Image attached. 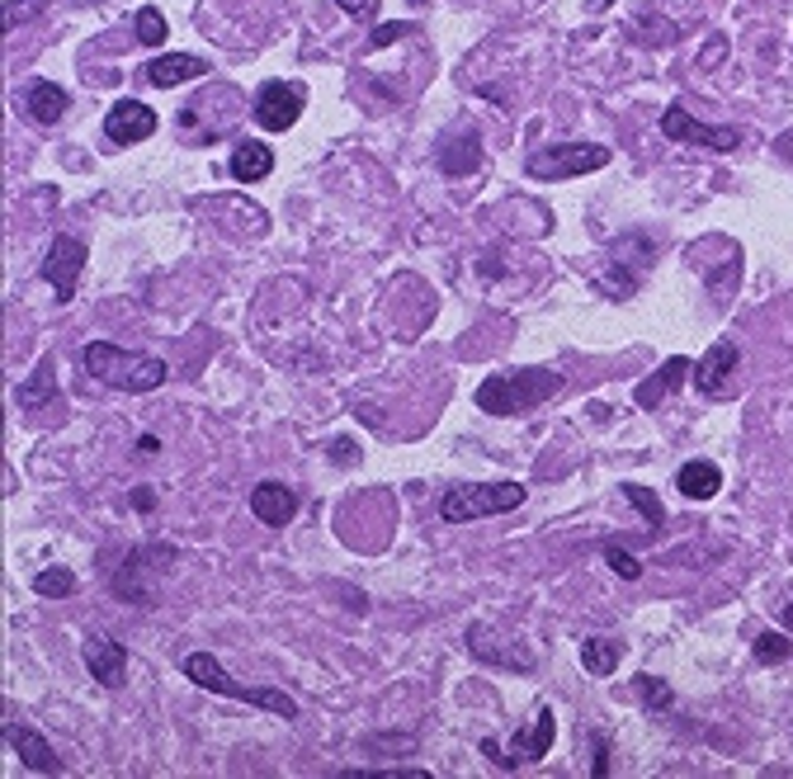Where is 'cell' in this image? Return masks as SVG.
I'll return each instance as SVG.
<instances>
[{
    "label": "cell",
    "instance_id": "1",
    "mask_svg": "<svg viewBox=\"0 0 793 779\" xmlns=\"http://www.w3.org/2000/svg\"><path fill=\"white\" fill-rule=\"evenodd\" d=\"M81 364L90 378H100L104 388L114 392H156L170 378V364L156 355H133V349H119L109 341H90L81 349Z\"/></svg>",
    "mask_w": 793,
    "mask_h": 779
},
{
    "label": "cell",
    "instance_id": "2",
    "mask_svg": "<svg viewBox=\"0 0 793 779\" xmlns=\"http://www.w3.org/2000/svg\"><path fill=\"white\" fill-rule=\"evenodd\" d=\"M562 388L558 369H520V374H491L478 383V407L487 416H525V411L544 407L552 392Z\"/></svg>",
    "mask_w": 793,
    "mask_h": 779
},
{
    "label": "cell",
    "instance_id": "3",
    "mask_svg": "<svg viewBox=\"0 0 793 779\" xmlns=\"http://www.w3.org/2000/svg\"><path fill=\"white\" fill-rule=\"evenodd\" d=\"M185 676L194 680L199 690H213L222 699H242V704H256L265 713H275V719L283 723H293L298 719V699L293 694H283L275 686H242V680H232L227 671H222V661L213 657V652H189L185 657Z\"/></svg>",
    "mask_w": 793,
    "mask_h": 779
},
{
    "label": "cell",
    "instance_id": "4",
    "mask_svg": "<svg viewBox=\"0 0 793 779\" xmlns=\"http://www.w3.org/2000/svg\"><path fill=\"white\" fill-rule=\"evenodd\" d=\"M529 491L520 482H472V487H454L439 501V520L444 524H472V520H491V515H511L525 505Z\"/></svg>",
    "mask_w": 793,
    "mask_h": 779
},
{
    "label": "cell",
    "instance_id": "5",
    "mask_svg": "<svg viewBox=\"0 0 793 779\" xmlns=\"http://www.w3.org/2000/svg\"><path fill=\"white\" fill-rule=\"evenodd\" d=\"M610 166V147L600 142H562V147H538L525 170L534 180H577V175H591V170H605Z\"/></svg>",
    "mask_w": 793,
    "mask_h": 779
},
{
    "label": "cell",
    "instance_id": "6",
    "mask_svg": "<svg viewBox=\"0 0 793 779\" xmlns=\"http://www.w3.org/2000/svg\"><path fill=\"white\" fill-rule=\"evenodd\" d=\"M737 369H741V349L737 341H713L700 364H694V388L713 402H727V397H737L741 383H737Z\"/></svg>",
    "mask_w": 793,
    "mask_h": 779
},
{
    "label": "cell",
    "instance_id": "7",
    "mask_svg": "<svg viewBox=\"0 0 793 779\" xmlns=\"http://www.w3.org/2000/svg\"><path fill=\"white\" fill-rule=\"evenodd\" d=\"M303 104H308V90H303V86H293V81H265V86L256 90V100H250V119H256L265 133H283V129H293V123H298Z\"/></svg>",
    "mask_w": 793,
    "mask_h": 779
},
{
    "label": "cell",
    "instance_id": "8",
    "mask_svg": "<svg viewBox=\"0 0 793 779\" xmlns=\"http://www.w3.org/2000/svg\"><path fill=\"white\" fill-rule=\"evenodd\" d=\"M661 133L671 137V142H700V147L708 152H737L741 147V129H708V123H700L694 114H685V104H666V114H661Z\"/></svg>",
    "mask_w": 793,
    "mask_h": 779
},
{
    "label": "cell",
    "instance_id": "9",
    "mask_svg": "<svg viewBox=\"0 0 793 779\" xmlns=\"http://www.w3.org/2000/svg\"><path fill=\"white\" fill-rule=\"evenodd\" d=\"M86 260H90L86 242H76V236H53L47 260H43V279L57 289V303H71L76 298V283H81Z\"/></svg>",
    "mask_w": 793,
    "mask_h": 779
},
{
    "label": "cell",
    "instance_id": "10",
    "mask_svg": "<svg viewBox=\"0 0 793 779\" xmlns=\"http://www.w3.org/2000/svg\"><path fill=\"white\" fill-rule=\"evenodd\" d=\"M81 657H86L90 676L100 680L104 690H119L123 680H129V647H123L119 638H109V633H90L86 647H81Z\"/></svg>",
    "mask_w": 793,
    "mask_h": 779
},
{
    "label": "cell",
    "instance_id": "11",
    "mask_svg": "<svg viewBox=\"0 0 793 779\" xmlns=\"http://www.w3.org/2000/svg\"><path fill=\"white\" fill-rule=\"evenodd\" d=\"M152 133H156V114L142 100H119L104 114V137L114 147H133V142H147Z\"/></svg>",
    "mask_w": 793,
    "mask_h": 779
},
{
    "label": "cell",
    "instance_id": "12",
    "mask_svg": "<svg viewBox=\"0 0 793 779\" xmlns=\"http://www.w3.org/2000/svg\"><path fill=\"white\" fill-rule=\"evenodd\" d=\"M552 737H558V719H552V709L544 704L529 719V727H520V733L511 737V760L515 766H529V760H544L548 756V746Z\"/></svg>",
    "mask_w": 793,
    "mask_h": 779
},
{
    "label": "cell",
    "instance_id": "13",
    "mask_svg": "<svg viewBox=\"0 0 793 779\" xmlns=\"http://www.w3.org/2000/svg\"><path fill=\"white\" fill-rule=\"evenodd\" d=\"M5 742H10V752L24 760L29 770H38V775H62V760L57 752L47 746V737H38L34 727H20V723H5Z\"/></svg>",
    "mask_w": 793,
    "mask_h": 779
},
{
    "label": "cell",
    "instance_id": "14",
    "mask_svg": "<svg viewBox=\"0 0 793 779\" xmlns=\"http://www.w3.org/2000/svg\"><path fill=\"white\" fill-rule=\"evenodd\" d=\"M250 515H256L260 524H275V530H283V524L298 515V491L283 487V482H260L256 491H250Z\"/></svg>",
    "mask_w": 793,
    "mask_h": 779
},
{
    "label": "cell",
    "instance_id": "15",
    "mask_svg": "<svg viewBox=\"0 0 793 779\" xmlns=\"http://www.w3.org/2000/svg\"><path fill=\"white\" fill-rule=\"evenodd\" d=\"M194 76H209V62L203 57H189V53H170V57H156L142 67V81L156 86V90H170V86H185Z\"/></svg>",
    "mask_w": 793,
    "mask_h": 779
},
{
    "label": "cell",
    "instance_id": "16",
    "mask_svg": "<svg viewBox=\"0 0 793 779\" xmlns=\"http://www.w3.org/2000/svg\"><path fill=\"white\" fill-rule=\"evenodd\" d=\"M685 374H694V364H690L685 355H671V359H666L652 378H643L638 392H633V402H638L643 411H657V407L666 402V397H671V392L680 388V378H685Z\"/></svg>",
    "mask_w": 793,
    "mask_h": 779
},
{
    "label": "cell",
    "instance_id": "17",
    "mask_svg": "<svg viewBox=\"0 0 793 779\" xmlns=\"http://www.w3.org/2000/svg\"><path fill=\"white\" fill-rule=\"evenodd\" d=\"M675 491L685 501H713L723 491V468L708 464V458H690V464H680V472H675Z\"/></svg>",
    "mask_w": 793,
    "mask_h": 779
},
{
    "label": "cell",
    "instance_id": "18",
    "mask_svg": "<svg viewBox=\"0 0 793 779\" xmlns=\"http://www.w3.org/2000/svg\"><path fill=\"white\" fill-rule=\"evenodd\" d=\"M482 162V137L478 129H458L444 137V147H439V170L444 175H468V170H478Z\"/></svg>",
    "mask_w": 793,
    "mask_h": 779
},
{
    "label": "cell",
    "instance_id": "19",
    "mask_svg": "<svg viewBox=\"0 0 793 779\" xmlns=\"http://www.w3.org/2000/svg\"><path fill=\"white\" fill-rule=\"evenodd\" d=\"M53 369H57V359H53V355H43V359H38V369H34V378H24L20 392H14L20 411H43V407H53V402H57V378H53Z\"/></svg>",
    "mask_w": 793,
    "mask_h": 779
},
{
    "label": "cell",
    "instance_id": "20",
    "mask_svg": "<svg viewBox=\"0 0 793 779\" xmlns=\"http://www.w3.org/2000/svg\"><path fill=\"white\" fill-rule=\"evenodd\" d=\"M232 180H242V185H260L269 170H275V152L265 147V142H236V152H232Z\"/></svg>",
    "mask_w": 793,
    "mask_h": 779
},
{
    "label": "cell",
    "instance_id": "21",
    "mask_svg": "<svg viewBox=\"0 0 793 779\" xmlns=\"http://www.w3.org/2000/svg\"><path fill=\"white\" fill-rule=\"evenodd\" d=\"M67 104H71V94L62 90L57 81H34L24 94V109L34 114V123H43V129H53V123L67 114Z\"/></svg>",
    "mask_w": 793,
    "mask_h": 779
},
{
    "label": "cell",
    "instance_id": "22",
    "mask_svg": "<svg viewBox=\"0 0 793 779\" xmlns=\"http://www.w3.org/2000/svg\"><path fill=\"white\" fill-rule=\"evenodd\" d=\"M468 652H472L478 661H491V666H515V671H534V657H525V652H501V647H491L487 624H472V628H468Z\"/></svg>",
    "mask_w": 793,
    "mask_h": 779
},
{
    "label": "cell",
    "instance_id": "23",
    "mask_svg": "<svg viewBox=\"0 0 793 779\" xmlns=\"http://www.w3.org/2000/svg\"><path fill=\"white\" fill-rule=\"evenodd\" d=\"M618 657H624V643H614V638H585L581 643V666L591 676H614Z\"/></svg>",
    "mask_w": 793,
    "mask_h": 779
},
{
    "label": "cell",
    "instance_id": "24",
    "mask_svg": "<svg viewBox=\"0 0 793 779\" xmlns=\"http://www.w3.org/2000/svg\"><path fill=\"white\" fill-rule=\"evenodd\" d=\"M751 657H756L760 666H780V661L793 657V638H789L784 628H780V633H774V628H770V633H760V638L751 643Z\"/></svg>",
    "mask_w": 793,
    "mask_h": 779
},
{
    "label": "cell",
    "instance_id": "25",
    "mask_svg": "<svg viewBox=\"0 0 793 779\" xmlns=\"http://www.w3.org/2000/svg\"><path fill=\"white\" fill-rule=\"evenodd\" d=\"M633 694L643 699V709L647 713H661V709H671L675 704V694H671V686H666V680H657V676H633Z\"/></svg>",
    "mask_w": 793,
    "mask_h": 779
},
{
    "label": "cell",
    "instance_id": "26",
    "mask_svg": "<svg viewBox=\"0 0 793 779\" xmlns=\"http://www.w3.org/2000/svg\"><path fill=\"white\" fill-rule=\"evenodd\" d=\"M133 29H137V43H147V47H161V43L170 38L166 14L156 10V5H142V10H137V20H133Z\"/></svg>",
    "mask_w": 793,
    "mask_h": 779
},
{
    "label": "cell",
    "instance_id": "27",
    "mask_svg": "<svg viewBox=\"0 0 793 779\" xmlns=\"http://www.w3.org/2000/svg\"><path fill=\"white\" fill-rule=\"evenodd\" d=\"M624 497H628V501H633V505H638V511H643V520H647V530H652V534H657L661 524H666V511H661V501H657V497H652V491H647V487L628 482V487H624Z\"/></svg>",
    "mask_w": 793,
    "mask_h": 779
},
{
    "label": "cell",
    "instance_id": "28",
    "mask_svg": "<svg viewBox=\"0 0 793 779\" xmlns=\"http://www.w3.org/2000/svg\"><path fill=\"white\" fill-rule=\"evenodd\" d=\"M34 591L38 596H71L76 591V571L71 567H47L34 577Z\"/></svg>",
    "mask_w": 793,
    "mask_h": 779
},
{
    "label": "cell",
    "instance_id": "29",
    "mask_svg": "<svg viewBox=\"0 0 793 779\" xmlns=\"http://www.w3.org/2000/svg\"><path fill=\"white\" fill-rule=\"evenodd\" d=\"M605 563H610V567H614L624 581H638V577H643V563L633 558V553H624L618 544H605Z\"/></svg>",
    "mask_w": 793,
    "mask_h": 779
},
{
    "label": "cell",
    "instance_id": "30",
    "mask_svg": "<svg viewBox=\"0 0 793 779\" xmlns=\"http://www.w3.org/2000/svg\"><path fill=\"white\" fill-rule=\"evenodd\" d=\"M406 34H416V24H383V29H373L369 47H392L396 38H406Z\"/></svg>",
    "mask_w": 793,
    "mask_h": 779
},
{
    "label": "cell",
    "instance_id": "31",
    "mask_svg": "<svg viewBox=\"0 0 793 779\" xmlns=\"http://www.w3.org/2000/svg\"><path fill=\"white\" fill-rule=\"evenodd\" d=\"M43 10V0H29V5H20V0H10L5 5V29H14L20 20H29V14H38Z\"/></svg>",
    "mask_w": 793,
    "mask_h": 779
},
{
    "label": "cell",
    "instance_id": "32",
    "mask_svg": "<svg viewBox=\"0 0 793 779\" xmlns=\"http://www.w3.org/2000/svg\"><path fill=\"white\" fill-rule=\"evenodd\" d=\"M482 756H491V760H496L501 770H515V760L501 752V742H496V737H482Z\"/></svg>",
    "mask_w": 793,
    "mask_h": 779
},
{
    "label": "cell",
    "instance_id": "33",
    "mask_svg": "<svg viewBox=\"0 0 793 779\" xmlns=\"http://www.w3.org/2000/svg\"><path fill=\"white\" fill-rule=\"evenodd\" d=\"M605 775H610V742L595 737V779H605Z\"/></svg>",
    "mask_w": 793,
    "mask_h": 779
},
{
    "label": "cell",
    "instance_id": "34",
    "mask_svg": "<svg viewBox=\"0 0 793 779\" xmlns=\"http://www.w3.org/2000/svg\"><path fill=\"white\" fill-rule=\"evenodd\" d=\"M331 458H336L340 468H345V464H355V439H336V444H331Z\"/></svg>",
    "mask_w": 793,
    "mask_h": 779
},
{
    "label": "cell",
    "instance_id": "35",
    "mask_svg": "<svg viewBox=\"0 0 793 779\" xmlns=\"http://www.w3.org/2000/svg\"><path fill=\"white\" fill-rule=\"evenodd\" d=\"M133 505L137 511H156V491L152 487H133Z\"/></svg>",
    "mask_w": 793,
    "mask_h": 779
},
{
    "label": "cell",
    "instance_id": "36",
    "mask_svg": "<svg viewBox=\"0 0 793 779\" xmlns=\"http://www.w3.org/2000/svg\"><path fill=\"white\" fill-rule=\"evenodd\" d=\"M723 53H727V43H723V38H713V43H708V53H704V62H700V67H718V62H723Z\"/></svg>",
    "mask_w": 793,
    "mask_h": 779
},
{
    "label": "cell",
    "instance_id": "37",
    "mask_svg": "<svg viewBox=\"0 0 793 779\" xmlns=\"http://www.w3.org/2000/svg\"><path fill=\"white\" fill-rule=\"evenodd\" d=\"M340 10H345V14H373L378 0H340Z\"/></svg>",
    "mask_w": 793,
    "mask_h": 779
},
{
    "label": "cell",
    "instance_id": "38",
    "mask_svg": "<svg viewBox=\"0 0 793 779\" xmlns=\"http://www.w3.org/2000/svg\"><path fill=\"white\" fill-rule=\"evenodd\" d=\"M156 449H161V439H156V435H142V439H137V454H142V458H152Z\"/></svg>",
    "mask_w": 793,
    "mask_h": 779
},
{
    "label": "cell",
    "instance_id": "39",
    "mask_svg": "<svg viewBox=\"0 0 793 779\" xmlns=\"http://www.w3.org/2000/svg\"><path fill=\"white\" fill-rule=\"evenodd\" d=\"M585 5H591V10L600 14V10H610V5H614V0H585Z\"/></svg>",
    "mask_w": 793,
    "mask_h": 779
},
{
    "label": "cell",
    "instance_id": "40",
    "mask_svg": "<svg viewBox=\"0 0 793 779\" xmlns=\"http://www.w3.org/2000/svg\"><path fill=\"white\" fill-rule=\"evenodd\" d=\"M784 624H789V628H793V605H789V610H784Z\"/></svg>",
    "mask_w": 793,
    "mask_h": 779
}]
</instances>
